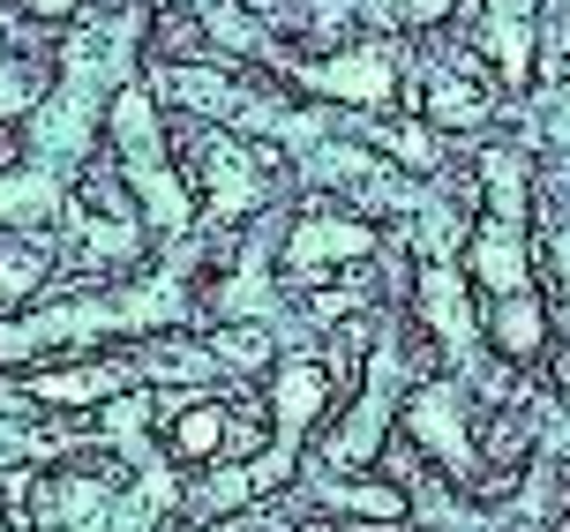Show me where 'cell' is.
<instances>
[{"label": "cell", "instance_id": "obj_1", "mask_svg": "<svg viewBox=\"0 0 570 532\" xmlns=\"http://www.w3.org/2000/svg\"><path fill=\"white\" fill-rule=\"evenodd\" d=\"M114 150H120V166H128V188L150 203V218L158 225L188 218V188L173 180L166 142H158V120H150V98L142 90H120L114 98Z\"/></svg>", "mask_w": 570, "mask_h": 532}, {"label": "cell", "instance_id": "obj_2", "mask_svg": "<svg viewBox=\"0 0 570 532\" xmlns=\"http://www.w3.org/2000/svg\"><path fill=\"white\" fill-rule=\"evenodd\" d=\"M293 83L323 90V98H345V106H391L399 98V76H391L383 46H361V53H338V60H301Z\"/></svg>", "mask_w": 570, "mask_h": 532}, {"label": "cell", "instance_id": "obj_3", "mask_svg": "<svg viewBox=\"0 0 570 532\" xmlns=\"http://www.w3.org/2000/svg\"><path fill=\"white\" fill-rule=\"evenodd\" d=\"M368 255V225L353 218H301L293 240H285V270L293 278H323L331 263H361Z\"/></svg>", "mask_w": 570, "mask_h": 532}, {"label": "cell", "instance_id": "obj_4", "mask_svg": "<svg viewBox=\"0 0 570 532\" xmlns=\"http://www.w3.org/2000/svg\"><path fill=\"white\" fill-rule=\"evenodd\" d=\"M405 427H413V435H421L458 480H473V443H465V421H458V397L451 391H421L413 405H405Z\"/></svg>", "mask_w": 570, "mask_h": 532}, {"label": "cell", "instance_id": "obj_5", "mask_svg": "<svg viewBox=\"0 0 570 532\" xmlns=\"http://www.w3.org/2000/svg\"><path fill=\"white\" fill-rule=\"evenodd\" d=\"M323 405H331V375L315 361H285L278 367V457H293V443L315 427Z\"/></svg>", "mask_w": 570, "mask_h": 532}, {"label": "cell", "instance_id": "obj_6", "mask_svg": "<svg viewBox=\"0 0 570 532\" xmlns=\"http://www.w3.org/2000/svg\"><path fill=\"white\" fill-rule=\"evenodd\" d=\"M226 435H233V413H226V405H188V413L166 427V443H173V457H180V465H210V457L226 450Z\"/></svg>", "mask_w": 570, "mask_h": 532}, {"label": "cell", "instance_id": "obj_7", "mask_svg": "<svg viewBox=\"0 0 570 532\" xmlns=\"http://www.w3.org/2000/svg\"><path fill=\"white\" fill-rule=\"evenodd\" d=\"M541 337H548L541 301H533V293H503V308H495V345H503L511 361H533V353H541Z\"/></svg>", "mask_w": 570, "mask_h": 532}, {"label": "cell", "instance_id": "obj_8", "mask_svg": "<svg viewBox=\"0 0 570 532\" xmlns=\"http://www.w3.org/2000/svg\"><path fill=\"white\" fill-rule=\"evenodd\" d=\"M46 285V248H23V240H0V308H23L30 293Z\"/></svg>", "mask_w": 570, "mask_h": 532}, {"label": "cell", "instance_id": "obj_9", "mask_svg": "<svg viewBox=\"0 0 570 532\" xmlns=\"http://www.w3.org/2000/svg\"><path fill=\"white\" fill-rule=\"evenodd\" d=\"M421 301H428V315H435V331L451 337V345H465V308H458V278L451 270H428Z\"/></svg>", "mask_w": 570, "mask_h": 532}, {"label": "cell", "instance_id": "obj_10", "mask_svg": "<svg viewBox=\"0 0 570 532\" xmlns=\"http://www.w3.org/2000/svg\"><path fill=\"white\" fill-rule=\"evenodd\" d=\"M218 361L226 367H263L271 361V337L263 331H218Z\"/></svg>", "mask_w": 570, "mask_h": 532}, {"label": "cell", "instance_id": "obj_11", "mask_svg": "<svg viewBox=\"0 0 570 532\" xmlns=\"http://www.w3.org/2000/svg\"><path fill=\"white\" fill-rule=\"evenodd\" d=\"M383 142L399 150L405 166H435V136H428V128H383Z\"/></svg>", "mask_w": 570, "mask_h": 532}, {"label": "cell", "instance_id": "obj_12", "mask_svg": "<svg viewBox=\"0 0 570 532\" xmlns=\"http://www.w3.org/2000/svg\"><path fill=\"white\" fill-rule=\"evenodd\" d=\"M16 8H23L30 23H68V16H76L83 0H16Z\"/></svg>", "mask_w": 570, "mask_h": 532}, {"label": "cell", "instance_id": "obj_13", "mask_svg": "<svg viewBox=\"0 0 570 532\" xmlns=\"http://www.w3.org/2000/svg\"><path fill=\"white\" fill-rule=\"evenodd\" d=\"M399 8H405V23H421V30H435L451 16V0H399Z\"/></svg>", "mask_w": 570, "mask_h": 532}, {"label": "cell", "instance_id": "obj_14", "mask_svg": "<svg viewBox=\"0 0 570 532\" xmlns=\"http://www.w3.org/2000/svg\"><path fill=\"white\" fill-rule=\"evenodd\" d=\"M556 375H563V391H570V353H563V361H556Z\"/></svg>", "mask_w": 570, "mask_h": 532}, {"label": "cell", "instance_id": "obj_15", "mask_svg": "<svg viewBox=\"0 0 570 532\" xmlns=\"http://www.w3.org/2000/svg\"><path fill=\"white\" fill-rule=\"evenodd\" d=\"M495 8H503V16H511V8H518V0H495Z\"/></svg>", "mask_w": 570, "mask_h": 532}, {"label": "cell", "instance_id": "obj_16", "mask_svg": "<svg viewBox=\"0 0 570 532\" xmlns=\"http://www.w3.org/2000/svg\"><path fill=\"white\" fill-rule=\"evenodd\" d=\"M0 158H8V128H0Z\"/></svg>", "mask_w": 570, "mask_h": 532}]
</instances>
